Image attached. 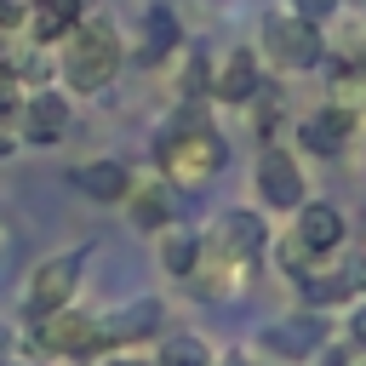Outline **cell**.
<instances>
[{
	"mask_svg": "<svg viewBox=\"0 0 366 366\" xmlns=\"http://www.w3.org/2000/svg\"><path fill=\"white\" fill-rule=\"evenodd\" d=\"M252 51H257L269 69H280V74H303V69H315V63L326 57V40H320L315 23H303V17H292V11L280 6V11L263 17Z\"/></svg>",
	"mask_w": 366,
	"mask_h": 366,
	"instance_id": "3957f363",
	"label": "cell"
},
{
	"mask_svg": "<svg viewBox=\"0 0 366 366\" xmlns=\"http://www.w3.org/2000/svg\"><path fill=\"white\" fill-rule=\"evenodd\" d=\"M11 126H17V137H23L29 149H57V143L69 137V126H74L69 92H57V86H34L29 97H17Z\"/></svg>",
	"mask_w": 366,
	"mask_h": 366,
	"instance_id": "5b68a950",
	"label": "cell"
},
{
	"mask_svg": "<svg viewBox=\"0 0 366 366\" xmlns=\"http://www.w3.org/2000/svg\"><path fill=\"white\" fill-rule=\"evenodd\" d=\"M349 337H355V349H366V303H355V315H349Z\"/></svg>",
	"mask_w": 366,
	"mask_h": 366,
	"instance_id": "44dd1931",
	"label": "cell"
},
{
	"mask_svg": "<svg viewBox=\"0 0 366 366\" xmlns=\"http://www.w3.org/2000/svg\"><path fill=\"white\" fill-rule=\"evenodd\" d=\"M86 257H92V246H69V252L40 257V263H34V274L23 280V315H29V320H46V315L69 309V303H74V292H80Z\"/></svg>",
	"mask_w": 366,
	"mask_h": 366,
	"instance_id": "277c9868",
	"label": "cell"
},
{
	"mask_svg": "<svg viewBox=\"0 0 366 366\" xmlns=\"http://www.w3.org/2000/svg\"><path fill=\"white\" fill-rule=\"evenodd\" d=\"M69 183L86 194V200H97V206H120L126 194H132V166L126 160H114V154H97V160H80L74 172H69Z\"/></svg>",
	"mask_w": 366,
	"mask_h": 366,
	"instance_id": "7c38bea8",
	"label": "cell"
},
{
	"mask_svg": "<svg viewBox=\"0 0 366 366\" xmlns=\"http://www.w3.org/2000/svg\"><path fill=\"white\" fill-rule=\"evenodd\" d=\"M206 240H212L223 257H234V263H246V269H252V263L263 257V246H269V223H263L252 206H229V212L212 223V234H206Z\"/></svg>",
	"mask_w": 366,
	"mask_h": 366,
	"instance_id": "52a82bcc",
	"label": "cell"
},
{
	"mask_svg": "<svg viewBox=\"0 0 366 366\" xmlns=\"http://www.w3.org/2000/svg\"><path fill=\"white\" fill-rule=\"evenodd\" d=\"M223 160H229V143H223V132H217L194 103L177 114V126H172L166 137H154V172H160L166 183H177V189H194V183H206V177H217Z\"/></svg>",
	"mask_w": 366,
	"mask_h": 366,
	"instance_id": "7a4b0ae2",
	"label": "cell"
},
{
	"mask_svg": "<svg viewBox=\"0 0 366 366\" xmlns=\"http://www.w3.org/2000/svg\"><path fill=\"white\" fill-rule=\"evenodd\" d=\"M223 366H246V360H223Z\"/></svg>",
	"mask_w": 366,
	"mask_h": 366,
	"instance_id": "cb8c5ba5",
	"label": "cell"
},
{
	"mask_svg": "<svg viewBox=\"0 0 366 366\" xmlns=\"http://www.w3.org/2000/svg\"><path fill=\"white\" fill-rule=\"evenodd\" d=\"M360 143H366V137H360Z\"/></svg>",
	"mask_w": 366,
	"mask_h": 366,
	"instance_id": "484cf974",
	"label": "cell"
},
{
	"mask_svg": "<svg viewBox=\"0 0 366 366\" xmlns=\"http://www.w3.org/2000/svg\"><path fill=\"white\" fill-rule=\"evenodd\" d=\"M103 366H149L143 355H114V360H103Z\"/></svg>",
	"mask_w": 366,
	"mask_h": 366,
	"instance_id": "603a6c76",
	"label": "cell"
},
{
	"mask_svg": "<svg viewBox=\"0 0 366 366\" xmlns=\"http://www.w3.org/2000/svg\"><path fill=\"white\" fill-rule=\"evenodd\" d=\"M194 257H200V234L194 229H160V263L172 269V274H183L189 280V269H194Z\"/></svg>",
	"mask_w": 366,
	"mask_h": 366,
	"instance_id": "ac0fdd59",
	"label": "cell"
},
{
	"mask_svg": "<svg viewBox=\"0 0 366 366\" xmlns=\"http://www.w3.org/2000/svg\"><path fill=\"white\" fill-rule=\"evenodd\" d=\"M80 23V0H29L23 6V34L34 46H57Z\"/></svg>",
	"mask_w": 366,
	"mask_h": 366,
	"instance_id": "2e32d148",
	"label": "cell"
},
{
	"mask_svg": "<svg viewBox=\"0 0 366 366\" xmlns=\"http://www.w3.org/2000/svg\"><path fill=\"white\" fill-rule=\"evenodd\" d=\"M149 366H217V355H212V343L200 332H166L160 337V355Z\"/></svg>",
	"mask_w": 366,
	"mask_h": 366,
	"instance_id": "e0dca14e",
	"label": "cell"
},
{
	"mask_svg": "<svg viewBox=\"0 0 366 366\" xmlns=\"http://www.w3.org/2000/svg\"><path fill=\"white\" fill-rule=\"evenodd\" d=\"M120 63H126V51H120L114 23H103V17H80V23L57 40L51 74H57V92H69V97H97V92L120 74Z\"/></svg>",
	"mask_w": 366,
	"mask_h": 366,
	"instance_id": "6da1fadb",
	"label": "cell"
},
{
	"mask_svg": "<svg viewBox=\"0 0 366 366\" xmlns=\"http://www.w3.org/2000/svg\"><path fill=\"white\" fill-rule=\"evenodd\" d=\"M143 23H149V57H172V51L183 46V40H177V17H172L166 6H154Z\"/></svg>",
	"mask_w": 366,
	"mask_h": 366,
	"instance_id": "d6986e66",
	"label": "cell"
},
{
	"mask_svg": "<svg viewBox=\"0 0 366 366\" xmlns=\"http://www.w3.org/2000/svg\"><path fill=\"white\" fill-rule=\"evenodd\" d=\"M320 343H326L320 315H292V320H274V326L257 337V349H263V355H286V360H297V355H309V349H320Z\"/></svg>",
	"mask_w": 366,
	"mask_h": 366,
	"instance_id": "5bb4252c",
	"label": "cell"
},
{
	"mask_svg": "<svg viewBox=\"0 0 366 366\" xmlns=\"http://www.w3.org/2000/svg\"><path fill=\"white\" fill-rule=\"evenodd\" d=\"M34 337H40L46 355H92V349L103 343V337H97V320L80 315L74 303L57 309V315H46V320H34Z\"/></svg>",
	"mask_w": 366,
	"mask_h": 366,
	"instance_id": "8fae6325",
	"label": "cell"
},
{
	"mask_svg": "<svg viewBox=\"0 0 366 366\" xmlns=\"http://www.w3.org/2000/svg\"><path fill=\"white\" fill-rule=\"evenodd\" d=\"M337 6H343V0H286V11L303 17V23H315V29H320L326 17H337Z\"/></svg>",
	"mask_w": 366,
	"mask_h": 366,
	"instance_id": "ffe728a7",
	"label": "cell"
},
{
	"mask_svg": "<svg viewBox=\"0 0 366 366\" xmlns=\"http://www.w3.org/2000/svg\"><path fill=\"white\" fill-rule=\"evenodd\" d=\"M206 92H212L217 103H252V97L263 92V57H257L252 46H234V51L212 69Z\"/></svg>",
	"mask_w": 366,
	"mask_h": 366,
	"instance_id": "9c48e42d",
	"label": "cell"
},
{
	"mask_svg": "<svg viewBox=\"0 0 366 366\" xmlns=\"http://www.w3.org/2000/svg\"><path fill=\"white\" fill-rule=\"evenodd\" d=\"M120 206H126L132 229H143V234H160V229H172V223H177V194H172V183H166V177L132 183V194H126Z\"/></svg>",
	"mask_w": 366,
	"mask_h": 366,
	"instance_id": "4fadbf2b",
	"label": "cell"
},
{
	"mask_svg": "<svg viewBox=\"0 0 366 366\" xmlns=\"http://www.w3.org/2000/svg\"><path fill=\"white\" fill-rule=\"evenodd\" d=\"M0 366H6V360H0Z\"/></svg>",
	"mask_w": 366,
	"mask_h": 366,
	"instance_id": "d4e9b609",
	"label": "cell"
},
{
	"mask_svg": "<svg viewBox=\"0 0 366 366\" xmlns=\"http://www.w3.org/2000/svg\"><path fill=\"white\" fill-rule=\"evenodd\" d=\"M360 63H366V57H360Z\"/></svg>",
	"mask_w": 366,
	"mask_h": 366,
	"instance_id": "4316f807",
	"label": "cell"
},
{
	"mask_svg": "<svg viewBox=\"0 0 366 366\" xmlns=\"http://www.w3.org/2000/svg\"><path fill=\"white\" fill-rule=\"evenodd\" d=\"M17 149H23V137H17V126H6V120H0V160H6V154H17Z\"/></svg>",
	"mask_w": 366,
	"mask_h": 366,
	"instance_id": "7402d4cb",
	"label": "cell"
},
{
	"mask_svg": "<svg viewBox=\"0 0 366 366\" xmlns=\"http://www.w3.org/2000/svg\"><path fill=\"white\" fill-rule=\"evenodd\" d=\"M257 194H263V206L269 212H297L303 206V189H309V177H303V160H297V149H286V143H263L257 149Z\"/></svg>",
	"mask_w": 366,
	"mask_h": 366,
	"instance_id": "8992f818",
	"label": "cell"
},
{
	"mask_svg": "<svg viewBox=\"0 0 366 366\" xmlns=\"http://www.w3.org/2000/svg\"><path fill=\"white\" fill-rule=\"evenodd\" d=\"M360 132V120H355V109L337 97V103H320V109H309L303 120H297V149H309V154H343V143Z\"/></svg>",
	"mask_w": 366,
	"mask_h": 366,
	"instance_id": "ba28073f",
	"label": "cell"
},
{
	"mask_svg": "<svg viewBox=\"0 0 366 366\" xmlns=\"http://www.w3.org/2000/svg\"><path fill=\"white\" fill-rule=\"evenodd\" d=\"M292 240H297L309 257H332V252L349 240V223H343V212H337L332 200H303V206H297Z\"/></svg>",
	"mask_w": 366,
	"mask_h": 366,
	"instance_id": "30bf717a",
	"label": "cell"
},
{
	"mask_svg": "<svg viewBox=\"0 0 366 366\" xmlns=\"http://www.w3.org/2000/svg\"><path fill=\"white\" fill-rule=\"evenodd\" d=\"M160 320H166V303H160V297H137V303L114 309L109 320H97V337H103V343H132V337L160 332Z\"/></svg>",
	"mask_w": 366,
	"mask_h": 366,
	"instance_id": "9a60e30c",
	"label": "cell"
}]
</instances>
